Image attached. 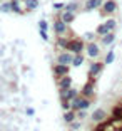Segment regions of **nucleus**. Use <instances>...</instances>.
<instances>
[{"label":"nucleus","instance_id":"obj_30","mask_svg":"<svg viewBox=\"0 0 122 131\" xmlns=\"http://www.w3.org/2000/svg\"><path fill=\"white\" fill-rule=\"evenodd\" d=\"M80 124H82V123H79V121L75 119V121H72L69 126H70V129H72V131H77V129H80Z\"/></svg>","mask_w":122,"mask_h":131},{"label":"nucleus","instance_id":"obj_16","mask_svg":"<svg viewBox=\"0 0 122 131\" xmlns=\"http://www.w3.org/2000/svg\"><path fill=\"white\" fill-rule=\"evenodd\" d=\"M115 42V30H111V32H107V34L100 35V44L102 46H112V44Z\"/></svg>","mask_w":122,"mask_h":131},{"label":"nucleus","instance_id":"obj_6","mask_svg":"<svg viewBox=\"0 0 122 131\" xmlns=\"http://www.w3.org/2000/svg\"><path fill=\"white\" fill-rule=\"evenodd\" d=\"M52 27H53L55 35H67V34H69V25H67V24H65L59 15L53 19V25H52Z\"/></svg>","mask_w":122,"mask_h":131},{"label":"nucleus","instance_id":"obj_10","mask_svg":"<svg viewBox=\"0 0 122 131\" xmlns=\"http://www.w3.org/2000/svg\"><path fill=\"white\" fill-rule=\"evenodd\" d=\"M72 59H74V54L70 52V50H60V52L57 54V62H60V64L70 66L72 64Z\"/></svg>","mask_w":122,"mask_h":131},{"label":"nucleus","instance_id":"obj_13","mask_svg":"<svg viewBox=\"0 0 122 131\" xmlns=\"http://www.w3.org/2000/svg\"><path fill=\"white\" fill-rule=\"evenodd\" d=\"M69 44H70V37H67V35H57L55 47H57L59 50H67L69 49Z\"/></svg>","mask_w":122,"mask_h":131},{"label":"nucleus","instance_id":"obj_20","mask_svg":"<svg viewBox=\"0 0 122 131\" xmlns=\"http://www.w3.org/2000/svg\"><path fill=\"white\" fill-rule=\"evenodd\" d=\"M77 119V111H74V109H67V111H64V121L67 124H70L72 121Z\"/></svg>","mask_w":122,"mask_h":131},{"label":"nucleus","instance_id":"obj_23","mask_svg":"<svg viewBox=\"0 0 122 131\" xmlns=\"http://www.w3.org/2000/svg\"><path fill=\"white\" fill-rule=\"evenodd\" d=\"M114 59H115V52L111 49V50L105 54V57H104V64H105V66H111L112 62H114Z\"/></svg>","mask_w":122,"mask_h":131},{"label":"nucleus","instance_id":"obj_31","mask_svg":"<svg viewBox=\"0 0 122 131\" xmlns=\"http://www.w3.org/2000/svg\"><path fill=\"white\" fill-rule=\"evenodd\" d=\"M85 116H87V109H79L77 111V119H84Z\"/></svg>","mask_w":122,"mask_h":131},{"label":"nucleus","instance_id":"obj_26","mask_svg":"<svg viewBox=\"0 0 122 131\" xmlns=\"http://www.w3.org/2000/svg\"><path fill=\"white\" fill-rule=\"evenodd\" d=\"M0 12H4V14H8V12H12L10 2H4V4H0Z\"/></svg>","mask_w":122,"mask_h":131},{"label":"nucleus","instance_id":"obj_19","mask_svg":"<svg viewBox=\"0 0 122 131\" xmlns=\"http://www.w3.org/2000/svg\"><path fill=\"white\" fill-rule=\"evenodd\" d=\"M38 0H23V8H25V12H34L38 8Z\"/></svg>","mask_w":122,"mask_h":131},{"label":"nucleus","instance_id":"obj_7","mask_svg":"<svg viewBox=\"0 0 122 131\" xmlns=\"http://www.w3.org/2000/svg\"><path fill=\"white\" fill-rule=\"evenodd\" d=\"M117 8H119V4L115 2V0H104L102 7H100V10H102V17L115 14V12H117Z\"/></svg>","mask_w":122,"mask_h":131},{"label":"nucleus","instance_id":"obj_32","mask_svg":"<svg viewBox=\"0 0 122 131\" xmlns=\"http://www.w3.org/2000/svg\"><path fill=\"white\" fill-rule=\"evenodd\" d=\"M64 2H55V4H53V10H57V12H60L62 8H64Z\"/></svg>","mask_w":122,"mask_h":131},{"label":"nucleus","instance_id":"obj_5","mask_svg":"<svg viewBox=\"0 0 122 131\" xmlns=\"http://www.w3.org/2000/svg\"><path fill=\"white\" fill-rule=\"evenodd\" d=\"M104 67H105L104 61L100 62V61H97V59H96V61H92L90 67H89V71H87V76H89V77H94V79H97V77L102 74Z\"/></svg>","mask_w":122,"mask_h":131},{"label":"nucleus","instance_id":"obj_11","mask_svg":"<svg viewBox=\"0 0 122 131\" xmlns=\"http://www.w3.org/2000/svg\"><path fill=\"white\" fill-rule=\"evenodd\" d=\"M90 119H92V123H102V121L107 119V111H105V109H102V108L94 109Z\"/></svg>","mask_w":122,"mask_h":131},{"label":"nucleus","instance_id":"obj_22","mask_svg":"<svg viewBox=\"0 0 122 131\" xmlns=\"http://www.w3.org/2000/svg\"><path fill=\"white\" fill-rule=\"evenodd\" d=\"M104 25L107 27V30H115V29H117V20H115L114 17H109V19H105Z\"/></svg>","mask_w":122,"mask_h":131},{"label":"nucleus","instance_id":"obj_21","mask_svg":"<svg viewBox=\"0 0 122 131\" xmlns=\"http://www.w3.org/2000/svg\"><path fill=\"white\" fill-rule=\"evenodd\" d=\"M84 62H85V56H82V54H74V59H72L70 67H80Z\"/></svg>","mask_w":122,"mask_h":131},{"label":"nucleus","instance_id":"obj_34","mask_svg":"<svg viewBox=\"0 0 122 131\" xmlns=\"http://www.w3.org/2000/svg\"><path fill=\"white\" fill-rule=\"evenodd\" d=\"M25 114H27V116H34V114H35V109H34V108H27V109H25Z\"/></svg>","mask_w":122,"mask_h":131},{"label":"nucleus","instance_id":"obj_15","mask_svg":"<svg viewBox=\"0 0 122 131\" xmlns=\"http://www.w3.org/2000/svg\"><path fill=\"white\" fill-rule=\"evenodd\" d=\"M10 8H12L13 14H19V15H23V14H25L23 0H10Z\"/></svg>","mask_w":122,"mask_h":131},{"label":"nucleus","instance_id":"obj_25","mask_svg":"<svg viewBox=\"0 0 122 131\" xmlns=\"http://www.w3.org/2000/svg\"><path fill=\"white\" fill-rule=\"evenodd\" d=\"M112 116L115 119H122V106H115L112 108Z\"/></svg>","mask_w":122,"mask_h":131},{"label":"nucleus","instance_id":"obj_27","mask_svg":"<svg viewBox=\"0 0 122 131\" xmlns=\"http://www.w3.org/2000/svg\"><path fill=\"white\" fill-rule=\"evenodd\" d=\"M60 106L64 111H67V109H72V104H70L69 99H60Z\"/></svg>","mask_w":122,"mask_h":131},{"label":"nucleus","instance_id":"obj_24","mask_svg":"<svg viewBox=\"0 0 122 131\" xmlns=\"http://www.w3.org/2000/svg\"><path fill=\"white\" fill-rule=\"evenodd\" d=\"M94 32H96V35H99V37H100V35L107 34V32H111V30H107V27L104 25V24H99V25L96 27V30H94Z\"/></svg>","mask_w":122,"mask_h":131},{"label":"nucleus","instance_id":"obj_18","mask_svg":"<svg viewBox=\"0 0 122 131\" xmlns=\"http://www.w3.org/2000/svg\"><path fill=\"white\" fill-rule=\"evenodd\" d=\"M64 10H69V12H74V14H77V12L80 10L79 0H70V2H67V4L64 5Z\"/></svg>","mask_w":122,"mask_h":131},{"label":"nucleus","instance_id":"obj_29","mask_svg":"<svg viewBox=\"0 0 122 131\" xmlns=\"http://www.w3.org/2000/svg\"><path fill=\"white\" fill-rule=\"evenodd\" d=\"M82 39H84L85 42H89V40H96V32H85Z\"/></svg>","mask_w":122,"mask_h":131},{"label":"nucleus","instance_id":"obj_35","mask_svg":"<svg viewBox=\"0 0 122 131\" xmlns=\"http://www.w3.org/2000/svg\"><path fill=\"white\" fill-rule=\"evenodd\" d=\"M120 106H122V104H120Z\"/></svg>","mask_w":122,"mask_h":131},{"label":"nucleus","instance_id":"obj_33","mask_svg":"<svg viewBox=\"0 0 122 131\" xmlns=\"http://www.w3.org/2000/svg\"><path fill=\"white\" fill-rule=\"evenodd\" d=\"M38 34H40V37H42L45 42L49 40V34H47V30H38Z\"/></svg>","mask_w":122,"mask_h":131},{"label":"nucleus","instance_id":"obj_17","mask_svg":"<svg viewBox=\"0 0 122 131\" xmlns=\"http://www.w3.org/2000/svg\"><path fill=\"white\" fill-rule=\"evenodd\" d=\"M104 0H87L84 5V10L85 12H92V10H99L100 7H102Z\"/></svg>","mask_w":122,"mask_h":131},{"label":"nucleus","instance_id":"obj_9","mask_svg":"<svg viewBox=\"0 0 122 131\" xmlns=\"http://www.w3.org/2000/svg\"><path fill=\"white\" fill-rule=\"evenodd\" d=\"M80 94V91L77 88H69V89H59V97L60 99H69V101H72L74 97H77Z\"/></svg>","mask_w":122,"mask_h":131},{"label":"nucleus","instance_id":"obj_12","mask_svg":"<svg viewBox=\"0 0 122 131\" xmlns=\"http://www.w3.org/2000/svg\"><path fill=\"white\" fill-rule=\"evenodd\" d=\"M57 15L60 17V19L64 20L67 25H70V24H72L74 20L77 19V14H74V12H69V10H64V8H62L60 12H57Z\"/></svg>","mask_w":122,"mask_h":131},{"label":"nucleus","instance_id":"obj_4","mask_svg":"<svg viewBox=\"0 0 122 131\" xmlns=\"http://www.w3.org/2000/svg\"><path fill=\"white\" fill-rule=\"evenodd\" d=\"M70 104H72V109L74 111H79V109H89L92 104V99H89V97H84V96H77L74 97L72 101H70Z\"/></svg>","mask_w":122,"mask_h":131},{"label":"nucleus","instance_id":"obj_28","mask_svg":"<svg viewBox=\"0 0 122 131\" xmlns=\"http://www.w3.org/2000/svg\"><path fill=\"white\" fill-rule=\"evenodd\" d=\"M38 30H49V22L45 19L38 20Z\"/></svg>","mask_w":122,"mask_h":131},{"label":"nucleus","instance_id":"obj_8","mask_svg":"<svg viewBox=\"0 0 122 131\" xmlns=\"http://www.w3.org/2000/svg\"><path fill=\"white\" fill-rule=\"evenodd\" d=\"M52 74H53L55 79H59V77H62V76H67V74H70V66L57 62V64H53V67H52Z\"/></svg>","mask_w":122,"mask_h":131},{"label":"nucleus","instance_id":"obj_1","mask_svg":"<svg viewBox=\"0 0 122 131\" xmlns=\"http://www.w3.org/2000/svg\"><path fill=\"white\" fill-rule=\"evenodd\" d=\"M72 54H84L85 50V40L82 37H70V44H69V49Z\"/></svg>","mask_w":122,"mask_h":131},{"label":"nucleus","instance_id":"obj_3","mask_svg":"<svg viewBox=\"0 0 122 131\" xmlns=\"http://www.w3.org/2000/svg\"><path fill=\"white\" fill-rule=\"evenodd\" d=\"M96 86H97L96 79H94V77H89L87 82H85V84L82 86V89H80V96L92 99V97H94V94H96Z\"/></svg>","mask_w":122,"mask_h":131},{"label":"nucleus","instance_id":"obj_14","mask_svg":"<svg viewBox=\"0 0 122 131\" xmlns=\"http://www.w3.org/2000/svg\"><path fill=\"white\" fill-rule=\"evenodd\" d=\"M72 77H70V74H67V76H62L57 79V88L59 89H69L72 88Z\"/></svg>","mask_w":122,"mask_h":131},{"label":"nucleus","instance_id":"obj_2","mask_svg":"<svg viewBox=\"0 0 122 131\" xmlns=\"http://www.w3.org/2000/svg\"><path fill=\"white\" fill-rule=\"evenodd\" d=\"M85 54H87L89 59H92V61H96V59L100 57V47L99 44L96 42V40H89V42H85Z\"/></svg>","mask_w":122,"mask_h":131}]
</instances>
